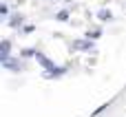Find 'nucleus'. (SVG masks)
Listing matches in <instances>:
<instances>
[{
	"instance_id": "nucleus-1",
	"label": "nucleus",
	"mask_w": 126,
	"mask_h": 117,
	"mask_svg": "<svg viewBox=\"0 0 126 117\" xmlns=\"http://www.w3.org/2000/svg\"><path fill=\"white\" fill-rule=\"evenodd\" d=\"M38 62H40V64H42V66H44L47 71H51V73H47V77H51L53 73H55V75H60V73L64 71V69H58V66H53V62H51L49 58H44L42 53H38Z\"/></svg>"
},
{
	"instance_id": "nucleus-2",
	"label": "nucleus",
	"mask_w": 126,
	"mask_h": 117,
	"mask_svg": "<svg viewBox=\"0 0 126 117\" xmlns=\"http://www.w3.org/2000/svg\"><path fill=\"white\" fill-rule=\"evenodd\" d=\"M2 66H4V69H13V71H20V69H22V64H20L18 60H11V58L2 60Z\"/></svg>"
},
{
	"instance_id": "nucleus-3",
	"label": "nucleus",
	"mask_w": 126,
	"mask_h": 117,
	"mask_svg": "<svg viewBox=\"0 0 126 117\" xmlns=\"http://www.w3.org/2000/svg\"><path fill=\"white\" fill-rule=\"evenodd\" d=\"M9 49H11V42H9V40H4V42H2V46H0V58H2V60H7V58H9Z\"/></svg>"
},
{
	"instance_id": "nucleus-4",
	"label": "nucleus",
	"mask_w": 126,
	"mask_h": 117,
	"mask_svg": "<svg viewBox=\"0 0 126 117\" xmlns=\"http://www.w3.org/2000/svg\"><path fill=\"white\" fill-rule=\"evenodd\" d=\"M73 46H75V49H84V51H86V49H91V42H86V40H78V42H73Z\"/></svg>"
},
{
	"instance_id": "nucleus-5",
	"label": "nucleus",
	"mask_w": 126,
	"mask_h": 117,
	"mask_svg": "<svg viewBox=\"0 0 126 117\" xmlns=\"http://www.w3.org/2000/svg\"><path fill=\"white\" fill-rule=\"evenodd\" d=\"M109 18H111V11L102 9V11H100V20H109Z\"/></svg>"
},
{
	"instance_id": "nucleus-6",
	"label": "nucleus",
	"mask_w": 126,
	"mask_h": 117,
	"mask_svg": "<svg viewBox=\"0 0 126 117\" xmlns=\"http://www.w3.org/2000/svg\"><path fill=\"white\" fill-rule=\"evenodd\" d=\"M89 38H100V29H95V31H91V33H89Z\"/></svg>"
},
{
	"instance_id": "nucleus-7",
	"label": "nucleus",
	"mask_w": 126,
	"mask_h": 117,
	"mask_svg": "<svg viewBox=\"0 0 126 117\" xmlns=\"http://www.w3.org/2000/svg\"><path fill=\"white\" fill-rule=\"evenodd\" d=\"M58 20H66V11H60L58 13Z\"/></svg>"
}]
</instances>
